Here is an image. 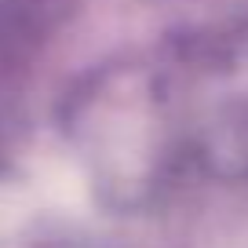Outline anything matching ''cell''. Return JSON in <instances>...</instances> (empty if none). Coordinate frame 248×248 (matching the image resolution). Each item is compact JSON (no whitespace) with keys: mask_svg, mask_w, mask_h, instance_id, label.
<instances>
[{"mask_svg":"<svg viewBox=\"0 0 248 248\" xmlns=\"http://www.w3.org/2000/svg\"><path fill=\"white\" fill-rule=\"evenodd\" d=\"M40 190L47 194L51 204H62V208L84 201V186H80V179L73 175L66 164H47V168L40 171Z\"/></svg>","mask_w":248,"mask_h":248,"instance_id":"cell-1","label":"cell"},{"mask_svg":"<svg viewBox=\"0 0 248 248\" xmlns=\"http://www.w3.org/2000/svg\"><path fill=\"white\" fill-rule=\"evenodd\" d=\"M22 216H26V201H22V194H18L15 186L0 183V233L11 230V226H15Z\"/></svg>","mask_w":248,"mask_h":248,"instance_id":"cell-2","label":"cell"}]
</instances>
